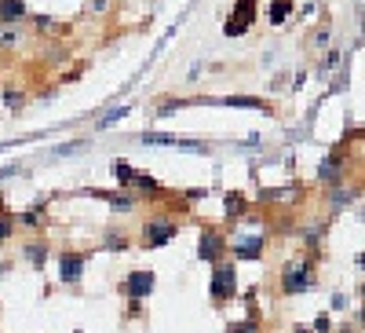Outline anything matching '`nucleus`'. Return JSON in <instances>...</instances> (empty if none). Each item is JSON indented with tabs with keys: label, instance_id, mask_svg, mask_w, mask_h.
Wrapping results in <instances>:
<instances>
[{
	"label": "nucleus",
	"instance_id": "f257e3e1",
	"mask_svg": "<svg viewBox=\"0 0 365 333\" xmlns=\"http://www.w3.org/2000/svg\"><path fill=\"white\" fill-rule=\"evenodd\" d=\"M270 238H274L270 216H267V220H252V213H249L238 227H234V235H230V256L238 264L263 260V253L270 249Z\"/></svg>",
	"mask_w": 365,
	"mask_h": 333
},
{
	"label": "nucleus",
	"instance_id": "f03ea898",
	"mask_svg": "<svg viewBox=\"0 0 365 333\" xmlns=\"http://www.w3.org/2000/svg\"><path fill=\"white\" fill-rule=\"evenodd\" d=\"M318 260H310V256H296V260H285L281 271H278V293L281 297H299V293L315 289L318 282Z\"/></svg>",
	"mask_w": 365,
	"mask_h": 333
},
{
	"label": "nucleus",
	"instance_id": "7ed1b4c3",
	"mask_svg": "<svg viewBox=\"0 0 365 333\" xmlns=\"http://www.w3.org/2000/svg\"><path fill=\"white\" fill-rule=\"evenodd\" d=\"M208 300L212 307H223L230 300H238V260L223 256L219 264H212V275H208Z\"/></svg>",
	"mask_w": 365,
	"mask_h": 333
},
{
	"label": "nucleus",
	"instance_id": "20e7f679",
	"mask_svg": "<svg viewBox=\"0 0 365 333\" xmlns=\"http://www.w3.org/2000/svg\"><path fill=\"white\" fill-rule=\"evenodd\" d=\"M179 231H182V224L172 213H153L139 227V246L142 249H165L172 238H179Z\"/></svg>",
	"mask_w": 365,
	"mask_h": 333
},
{
	"label": "nucleus",
	"instance_id": "39448f33",
	"mask_svg": "<svg viewBox=\"0 0 365 333\" xmlns=\"http://www.w3.org/2000/svg\"><path fill=\"white\" fill-rule=\"evenodd\" d=\"M223 256H230V235L216 224H205L198 235V260H205L208 267L219 264Z\"/></svg>",
	"mask_w": 365,
	"mask_h": 333
},
{
	"label": "nucleus",
	"instance_id": "423d86ee",
	"mask_svg": "<svg viewBox=\"0 0 365 333\" xmlns=\"http://www.w3.org/2000/svg\"><path fill=\"white\" fill-rule=\"evenodd\" d=\"M256 19H259V0H234V11L223 22V37L238 41V37H245L256 26Z\"/></svg>",
	"mask_w": 365,
	"mask_h": 333
},
{
	"label": "nucleus",
	"instance_id": "0eeeda50",
	"mask_svg": "<svg viewBox=\"0 0 365 333\" xmlns=\"http://www.w3.org/2000/svg\"><path fill=\"white\" fill-rule=\"evenodd\" d=\"M77 195H88V198L106 201V209H110L113 216H135L139 205H142V201L132 195V190H124V187H117V190H91V187H84V190H77Z\"/></svg>",
	"mask_w": 365,
	"mask_h": 333
},
{
	"label": "nucleus",
	"instance_id": "6e6552de",
	"mask_svg": "<svg viewBox=\"0 0 365 333\" xmlns=\"http://www.w3.org/2000/svg\"><path fill=\"white\" fill-rule=\"evenodd\" d=\"M88 260H91V253H84V249H59L55 264H59V282L62 286H77L88 271Z\"/></svg>",
	"mask_w": 365,
	"mask_h": 333
},
{
	"label": "nucleus",
	"instance_id": "1a4fd4ad",
	"mask_svg": "<svg viewBox=\"0 0 365 333\" xmlns=\"http://www.w3.org/2000/svg\"><path fill=\"white\" fill-rule=\"evenodd\" d=\"M153 286H158V275L150 271V267H139V271H128L121 282H117V293H121L124 300H147Z\"/></svg>",
	"mask_w": 365,
	"mask_h": 333
},
{
	"label": "nucleus",
	"instance_id": "9d476101",
	"mask_svg": "<svg viewBox=\"0 0 365 333\" xmlns=\"http://www.w3.org/2000/svg\"><path fill=\"white\" fill-rule=\"evenodd\" d=\"M139 143L142 147H176V150H187V154H208L212 150L205 139H187V136H172V132H142Z\"/></svg>",
	"mask_w": 365,
	"mask_h": 333
},
{
	"label": "nucleus",
	"instance_id": "9b49d317",
	"mask_svg": "<svg viewBox=\"0 0 365 333\" xmlns=\"http://www.w3.org/2000/svg\"><path fill=\"white\" fill-rule=\"evenodd\" d=\"M344 179H347V154L336 147V150H329V154L318 161V183L329 190V187H336V183H344Z\"/></svg>",
	"mask_w": 365,
	"mask_h": 333
},
{
	"label": "nucleus",
	"instance_id": "f8f14e48",
	"mask_svg": "<svg viewBox=\"0 0 365 333\" xmlns=\"http://www.w3.org/2000/svg\"><path fill=\"white\" fill-rule=\"evenodd\" d=\"M19 256H22V260L33 267V271H44V267H48V260L55 256V249H51V242H48L44 235H30V238L22 242Z\"/></svg>",
	"mask_w": 365,
	"mask_h": 333
},
{
	"label": "nucleus",
	"instance_id": "ddd939ff",
	"mask_svg": "<svg viewBox=\"0 0 365 333\" xmlns=\"http://www.w3.org/2000/svg\"><path fill=\"white\" fill-rule=\"evenodd\" d=\"M30 26H33V33H37V41H66L70 37V22H62L55 15H30Z\"/></svg>",
	"mask_w": 365,
	"mask_h": 333
},
{
	"label": "nucleus",
	"instance_id": "4468645a",
	"mask_svg": "<svg viewBox=\"0 0 365 333\" xmlns=\"http://www.w3.org/2000/svg\"><path fill=\"white\" fill-rule=\"evenodd\" d=\"M252 213V201H249V195H245V190H227L223 195V220H227V227H238L245 216Z\"/></svg>",
	"mask_w": 365,
	"mask_h": 333
},
{
	"label": "nucleus",
	"instance_id": "2eb2a0df",
	"mask_svg": "<svg viewBox=\"0 0 365 333\" xmlns=\"http://www.w3.org/2000/svg\"><path fill=\"white\" fill-rule=\"evenodd\" d=\"M325 198H329V209H333V216H340L344 209H350V205H355L358 198H362V187L358 183H336V187H329L325 190Z\"/></svg>",
	"mask_w": 365,
	"mask_h": 333
},
{
	"label": "nucleus",
	"instance_id": "dca6fc26",
	"mask_svg": "<svg viewBox=\"0 0 365 333\" xmlns=\"http://www.w3.org/2000/svg\"><path fill=\"white\" fill-rule=\"evenodd\" d=\"M219 107H238V110H263V114H274V102L270 99H259V96H219L212 99Z\"/></svg>",
	"mask_w": 365,
	"mask_h": 333
},
{
	"label": "nucleus",
	"instance_id": "f3484780",
	"mask_svg": "<svg viewBox=\"0 0 365 333\" xmlns=\"http://www.w3.org/2000/svg\"><path fill=\"white\" fill-rule=\"evenodd\" d=\"M0 107L8 114H22L30 107V88H15V84H4L0 88Z\"/></svg>",
	"mask_w": 365,
	"mask_h": 333
},
{
	"label": "nucleus",
	"instance_id": "a211bd4d",
	"mask_svg": "<svg viewBox=\"0 0 365 333\" xmlns=\"http://www.w3.org/2000/svg\"><path fill=\"white\" fill-rule=\"evenodd\" d=\"M30 4L26 0H0V22L4 26H22V22H30Z\"/></svg>",
	"mask_w": 365,
	"mask_h": 333
},
{
	"label": "nucleus",
	"instance_id": "6ab92c4d",
	"mask_svg": "<svg viewBox=\"0 0 365 333\" xmlns=\"http://www.w3.org/2000/svg\"><path fill=\"white\" fill-rule=\"evenodd\" d=\"M102 249H106V253H128V249H132V235L110 224L106 231H102Z\"/></svg>",
	"mask_w": 365,
	"mask_h": 333
},
{
	"label": "nucleus",
	"instance_id": "aec40b11",
	"mask_svg": "<svg viewBox=\"0 0 365 333\" xmlns=\"http://www.w3.org/2000/svg\"><path fill=\"white\" fill-rule=\"evenodd\" d=\"M15 220H19V227L22 231H30V235H37L44 224H48V216H44V205L37 201V205H30V209H22V213H15Z\"/></svg>",
	"mask_w": 365,
	"mask_h": 333
},
{
	"label": "nucleus",
	"instance_id": "412c9836",
	"mask_svg": "<svg viewBox=\"0 0 365 333\" xmlns=\"http://www.w3.org/2000/svg\"><path fill=\"white\" fill-rule=\"evenodd\" d=\"M66 59H70V48H66V41H44V55H41V62H44L48 70H59Z\"/></svg>",
	"mask_w": 365,
	"mask_h": 333
},
{
	"label": "nucleus",
	"instance_id": "4be33fe9",
	"mask_svg": "<svg viewBox=\"0 0 365 333\" xmlns=\"http://www.w3.org/2000/svg\"><path fill=\"white\" fill-rule=\"evenodd\" d=\"M26 44V30L22 26H0V51H19Z\"/></svg>",
	"mask_w": 365,
	"mask_h": 333
},
{
	"label": "nucleus",
	"instance_id": "5701e85b",
	"mask_svg": "<svg viewBox=\"0 0 365 333\" xmlns=\"http://www.w3.org/2000/svg\"><path fill=\"white\" fill-rule=\"evenodd\" d=\"M292 11H296L292 0H270V4H267V22L270 26H285L292 19Z\"/></svg>",
	"mask_w": 365,
	"mask_h": 333
},
{
	"label": "nucleus",
	"instance_id": "b1692460",
	"mask_svg": "<svg viewBox=\"0 0 365 333\" xmlns=\"http://www.w3.org/2000/svg\"><path fill=\"white\" fill-rule=\"evenodd\" d=\"M128 114H132V102H124V107H110V110L95 121V132H110V128H113L117 121H124Z\"/></svg>",
	"mask_w": 365,
	"mask_h": 333
},
{
	"label": "nucleus",
	"instance_id": "393cba45",
	"mask_svg": "<svg viewBox=\"0 0 365 333\" xmlns=\"http://www.w3.org/2000/svg\"><path fill=\"white\" fill-rule=\"evenodd\" d=\"M117 11V0H84V15L88 19H110Z\"/></svg>",
	"mask_w": 365,
	"mask_h": 333
},
{
	"label": "nucleus",
	"instance_id": "a878e982",
	"mask_svg": "<svg viewBox=\"0 0 365 333\" xmlns=\"http://www.w3.org/2000/svg\"><path fill=\"white\" fill-rule=\"evenodd\" d=\"M110 172H113V179H117V187H132V176H135V169H132V165H128L124 158H113L110 161Z\"/></svg>",
	"mask_w": 365,
	"mask_h": 333
},
{
	"label": "nucleus",
	"instance_id": "bb28decb",
	"mask_svg": "<svg viewBox=\"0 0 365 333\" xmlns=\"http://www.w3.org/2000/svg\"><path fill=\"white\" fill-rule=\"evenodd\" d=\"M182 107H194V96H190V99L165 96V102H158V107H153V114H158V118H172V114H176V110H182Z\"/></svg>",
	"mask_w": 365,
	"mask_h": 333
},
{
	"label": "nucleus",
	"instance_id": "cd10ccee",
	"mask_svg": "<svg viewBox=\"0 0 365 333\" xmlns=\"http://www.w3.org/2000/svg\"><path fill=\"white\" fill-rule=\"evenodd\" d=\"M19 235V220H15V213H8V209H0V246H8L11 238Z\"/></svg>",
	"mask_w": 365,
	"mask_h": 333
},
{
	"label": "nucleus",
	"instance_id": "c85d7f7f",
	"mask_svg": "<svg viewBox=\"0 0 365 333\" xmlns=\"http://www.w3.org/2000/svg\"><path fill=\"white\" fill-rule=\"evenodd\" d=\"M340 62H344V51H336V48H325V59L318 62V70H315V73H318V77H329L336 66H340Z\"/></svg>",
	"mask_w": 365,
	"mask_h": 333
},
{
	"label": "nucleus",
	"instance_id": "c756f323",
	"mask_svg": "<svg viewBox=\"0 0 365 333\" xmlns=\"http://www.w3.org/2000/svg\"><path fill=\"white\" fill-rule=\"evenodd\" d=\"M227 333H263V323H259V315H249L238 323H227Z\"/></svg>",
	"mask_w": 365,
	"mask_h": 333
},
{
	"label": "nucleus",
	"instance_id": "7c9ffc66",
	"mask_svg": "<svg viewBox=\"0 0 365 333\" xmlns=\"http://www.w3.org/2000/svg\"><path fill=\"white\" fill-rule=\"evenodd\" d=\"M81 150H88V139H70V143H59L51 150V158H70V154H81Z\"/></svg>",
	"mask_w": 365,
	"mask_h": 333
},
{
	"label": "nucleus",
	"instance_id": "2f4dec72",
	"mask_svg": "<svg viewBox=\"0 0 365 333\" xmlns=\"http://www.w3.org/2000/svg\"><path fill=\"white\" fill-rule=\"evenodd\" d=\"M329 44H333V30H329V26H321V30L310 33V48H315V51H325Z\"/></svg>",
	"mask_w": 365,
	"mask_h": 333
},
{
	"label": "nucleus",
	"instance_id": "473e14b6",
	"mask_svg": "<svg viewBox=\"0 0 365 333\" xmlns=\"http://www.w3.org/2000/svg\"><path fill=\"white\" fill-rule=\"evenodd\" d=\"M81 73H84V62H77V66H70V73H62L55 84H70V81H77V77H81Z\"/></svg>",
	"mask_w": 365,
	"mask_h": 333
},
{
	"label": "nucleus",
	"instance_id": "72a5a7b5",
	"mask_svg": "<svg viewBox=\"0 0 365 333\" xmlns=\"http://www.w3.org/2000/svg\"><path fill=\"white\" fill-rule=\"evenodd\" d=\"M310 330H315V333H333V323H329V315H318L315 323H310Z\"/></svg>",
	"mask_w": 365,
	"mask_h": 333
},
{
	"label": "nucleus",
	"instance_id": "f704fd0d",
	"mask_svg": "<svg viewBox=\"0 0 365 333\" xmlns=\"http://www.w3.org/2000/svg\"><path fill=\"white\" fill-rule=\"evenodd\" d=\"M187 201H201V198H208V187H194V190H179Z\"/></svg>",
	"mask_w": 365,
	"mask_h": 333
},
{
	"label": "nucleus",
	"instance_id": "c9c22d12",
	"mask_svg": "<svg viewBox=\"0 0 365 333\" xmlns=\"http://www.w3.org/2000/svg\"><path fill=\"white\" fill-rule=\"evenodd\" d=\"M142 315V300H128V307H124V318L132 323V318H139Z\"/></svg>",
	"mask_w": 365,
	"mask_h": 333
},
{
	"label": "nucleus",
	"instance_id": "e433bc0d",
	"mask_svg": "<svg viewBox=\"0 0 365 333\" xmlns=\"http://www.w3.org/2000/svg\"><path fill=\"white\" fill-rule=\"evenodd\" d=\"M11 176H19V165H4V169H0V183L11 179Z\"/></svg>",
	"mask_w": 365,
	"mask_h": 333
},
{
	"label": "nucleus",
	"instance_id": "4c0bfd02",
	"mask_svg": "<svg viewBox=\"0 0 365 333\" xmlns=\"http://www.w3.org/2000/svg\"><path fill=\"white\" fill-rule=\"evenodd\" d=\"M344 307H347V297H344V293H336V297H333V312H344Z\"/></svg>",
	"mask_w": 365,
	"mask_h": 333
},
{
	"label": "nucleus",
	"instance_id": "58836bf2",
	"mask_svg": "<svg viewBox=\"0 0 365 333\" xmlns=\"http://www.w3.org/2000/svg\"><path fill=\"white\" fill-rule=\"evenodd\" d=\"M4 275H11V260H0V278Z\"/></svg>",
	"mask_w": 365,
	"mask_h": 333
},
{
	"label": "nucleus",
	"instance_id": "ea45409f",
	"mask_svg": "<svg viewBox=\"0 0 365 333\" xmlns=\"http://www.w3.org/2000/svg\"><path fill=\"white\" fill-rule=\"evenodd\" d=\"M292 333H315V330L310 326H292Z\"/></svg>",
	"mask_w": 365,
	"mask_h": 333
},
{
	"label": "nucleus",
	"instance_id": "a19ab883",
	"mask_svg": "<svg viewBox=\"0 0 365 333\" xmlns=\"http://www.w3.org/2000/svg\"><path fill=\"white\" fill-rule=\"evenodd\" d=\"M358 267H362V271H365V256H358Z\"/></svg>",
	"mask_w": 365,
	"mask_h": 333
},
{
	"label": "nucleus",
	"instance_id": "79ce46f5",
	"mask_svg": "<svg viewBox=\"0 0 365 333\" xmlns=\"http://www.w3.org/2000/svg\"><path fill=\"white\" fill-rule=\"evenodd\" d=\"M362 300H365V286H362Z\"/></svg>",
	"mask_w": 365,
	"mask_h": 333
}]
</instances>
